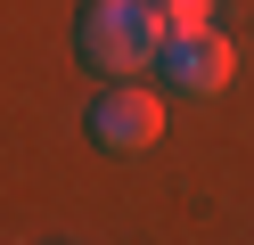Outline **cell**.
Returning <instances> with one entry per match:
<instances>
[{
  "mask_svg": "<svg viewBox=\"0 0 254 245\" xmlns=\"http://www.w3.org/2000/svg\"><path fill=\"white\" fill-rule=\"evenodd\" d=\"M74 49H82L90 74L139 82V74L156 65V49H164V25H156L148 0H82V16H74Z\"/></svg>",
  "mask_w": 254,
  "mask_h": 245,
  "instance_id": "cell-1",
  "label": "cell"
},
{
  "mask_svg": "<svg viewBox=\"0 0 254 245\" xmlns=\"http://www.w3.org/2000/svg\"><path fill=\"white\" fill-rule=\"evenodd\" d=\"M156 8V25L164 33H197V25H213V0H148Z\"/></svg>",
  "mask_w": 254,
  "mask_h": 245,
  "instance_id": "cell-4",
  "label": "cell"
},
{
  "mask_svg": "<svg viewBox=\"0 0 254 245\" xmlns=\"http://www.w3.org/2000/svg\"><path fill=\"white\" fill-rule=\"evenodd\" d=\"M90 139L107 155H139L164 139V98H148L139 82H115L107 98H90Z\"/></svg>",
  "mask_w": 254,
  "mask_h": 245,
  "instance_id": "cell-3",
  "label": "cell"
},
{
  "mask_svg": "<svg viewBox=\"0 0 254 245\" xmlns=\"http://www.w3.org/2000/svg\"><path fill=\"white\" fill-rule=\"evenodd\" d=\"M156 74H164L181 98H221V90H230V74H238V49H230V33H213V25H197V33H164Z\"/></svg>",
  "mask_w": 254,
  "mask_h": 245,
  "instance_id": "cell-2",
  "label": "cell"
}]
</instances>
